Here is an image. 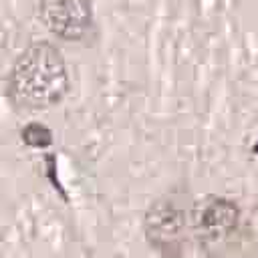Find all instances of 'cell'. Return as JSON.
<instances>
[{
    "mask_svg": "<svg viewBox=\"0 0 258 258\" xmlns=\"http://www.w3.org/2000/svg\"><path fill=\"white\" fill-rule=\"evenodd\" d=\"M191 230L208 258H232L244 242L242 210L230 198H206L196 206Z\"/></svg>",
    "mask_w": 258,
    "mask_h": 258,
    "instance_id": "obj_2",
    "label": "cell"
},
{
    "mask_svg": "<svg viewBox=\"0 0 258 258\" xmlns=\"http://www.w3.org/2000/svg\"><path fill=\"white\" fill-rule=\"evenodd\" d=\"M69 91V71L60 50L44 40L26 46L6 79V97L14 109L46 111Z\"/></svg>",
    "mask_w": 258,
    "mask_h": 258,
    "instance_id": "obj_1",
    "label": "cell"
},
{
    "mask_svg": "<svg viewBox=\"0 0 258 258\" xmlns=\"http://www.w3.org/2000/svg\"><path fill=\"white\" fill-rule=\"evenodd\" d=\"M38 18L56 38L79 42L93 28V6L89 0H40Z\"/></svg>",
    "mask_w": 258,
    "mask_h": 258,
    "instance_id": "obj_4",
    "label": "cell"
},
{
    "mask_svg": "<svg viewBox=\"0 0 258 258\" xmlns=\"http://www.w3.org/2000/svg\"><path fill=\"white\" fill-rule=\"evenodd\" d=\"M149 246L163 258H181L185 248V218L171 198H161L149 206L143 222Z\"/></svg>",
    "mask_w": 258,
    "mask_h": 258,
    "instance_id": "obj_3",
    "label": "cell"
}]
</instances>
